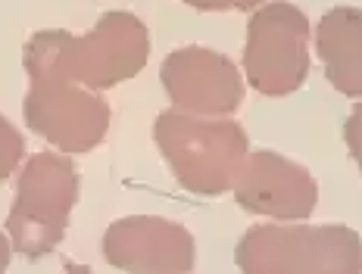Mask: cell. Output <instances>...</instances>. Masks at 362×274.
<instances>
[{
	"label": "cell",
	"instance_id": "obj_1",
	"mask_svg": "<svg viewBox=\"0 0 362 274\" xmlns=\"http://www.w3.org/2000/svg\"><path fill=\"white\" fill-rule=\"evenodd\" d=\"M25 121L35 134L50 141L63 153H88L100 147L110 128V106L97 90L72 81L54 56L47 53L44 41L32 35L25 44Z\"/></svg>",
	"mask_w": 362,
	"mask_h": 274
},
{
	"label": "cell",
	"instance_id": "obj_2",
	"mask_svg": "<svg viewBox=\"0 0 362 274\" xmlns=\"http://www.w3.org/2000/svg\"><path fill=\"white\" fill-rule=\"evenodd\" d=\"M153 137L175 181L191 193L218 196L231 190L247 159V131L235 119H206L187 112H160Z\"/></svg>",
	"mask_w": 362,
	"mask_h": 274
},
{
	"label": "cell",
	"instance_id": "obj_3",
	"mask_svg": "<svg viewBox=\"0 0 362 274\" xmlns=\"http://www.w3.org/2000/svg\"><path fill=\"white\" fill-rule=\"evenodd\" d=\"M235 262L240 274H362V237L346 225H253Z\"/></svg>",
	"mask_w": 362,
	"mask_h": 274
},
{
	"label": "cell",
	"instance_id": "obj_4",
	"mask_svg": "<svg viewBox=\"0 0 362 274\" xmlns=\"http://www.w3.org/2000/svg\"><path fill=\"white\" fill-rule=\"evenodd\" d=\"M37 37L72 81L85 85L88 90H97V94L134 78L144 68L150 53L147 25L125 10L107 13L81 37L63 32V28L37 32Z\"/></svg>",
	"mask_w": 362,
	"mask_h": 274
},
{
	"label": "cell",
	"instance_id": "obj_5",
	"mask_svg": "<svg viewBox=\"0 0 362 274\" xmlns=\"http://www.w3.org/2000/svg\"><path fill=\"white\" fill-rule=\"evenodd\" d=\"M78 200V172L66 156L35 153L16 184V200L6 215V234L19 256L44 258L63 243L72 206Z\"/></svg>",
	"mask_w": 362,
	"mask_h": 274
},
{
	"label": "cell",
	"instance_id": "obj_6",
	"mask_svg": "<svg viewBox=\"0 0 362 274\" xmlns=\"http://www.w3.org/2000/svg\"><path fill=\"white\" fill-rule=\"evenodd\" d=\"M309 19L288 0L256 10L247 22L244 72L266 97L293 94L309 75Z\"/></svg>",
	"mask_w": 362,
	"mask_h": 274
},
{
	"label": "cell",
	"instance_id": "obj_7",
	"mask_svg": "<svg viewBox=\"0 0 362 274\" xmlns=\"http://www.w3.org/2000/svg\"><path fill=\"white\" fill-rule=\"evenodd\" d=\"M160 81L172 106L187 116L222 119L244 100V78L225 53L209 47H178L165 56Z\"/></svg>",
	"mask_w": 362,
	"mask_h": 274
},
{
	"label": "cell",
	"instance_id": "obj_8",
	"mask_svg": "<svg viewBox=\"0 0 362 274\" xmlns=\"http://www.w3.org/2000/svg\"><path fill=\"white\" fill-rule=\"evenodd\" d=\"M103 256L112 268L128 274H191L194 237L169 218L128 215L107 227Z\"/></svg>",
	"mask_w": 362,
	"mask_h": 274
},
{
	"label": "cell",
	"instance_id": "obj_9",
	"mask_svg": "<svg viewBox=\"0 0 362 274\" xmlns=\"http://www.w3.org/2000/svg\"><path fill=\"white\" fill-rule=\"evenodd\" d=\"M231 190L247 212H259V215L281 218V222L309 218V212L319 203V187L313 174L272 150L247 153Z\"/></svg>",
	"mask_w": 362,
	"mask_h": 274
},
{
	"label": "cell",
	"instance_id": "obj_10",
	"mask_svg": "<svg viewBox=\"0 0 362 274\" xmlns=\"http://www.w3.org/2000/svg\"><path fill=\"white\" fill-rule=\"evenodd\" d=\"M315 50L325 78L346 97H362V10L334 6L315 28Z\"/></svg>",
	"mask_w": 362,
	"mask_h": 274
},
{
	"label": "cell",
	"instance_id": "obj_11",
	"mask_svg": "<svg viewBox=\"0 0 362 274\" xmlns=\"http://www.w3.org/2000/svg\"><path fill=\"white\" fill-rule=\"evenodd\" d=\"M22 156H25V141H22V134L13 128L10 119L0 116V181H6L16 172Z\"/></svg>",
	"mask_w": 362,
	"mask_h": 274
},
{
	"label": "cell",
	"instance_id": "obj_12",
	"mask_svg": "<svg viewBox=\"0 0 362 274\" xmlns=\"http://www.w3.org/2000/svg\"><path fill=\"white\" fill-rule=\"evenodd\" d=\"M344 141H346V150H350V156L356 159V165L362 172V103H356V109H353L344 121Z\"/></svg>",
	"mask_w": 362,
	"mask_h": 274
},
{
	"label": "cell",
	"instance_id": "obj_13",
	"mask_svg": "<svg viewBox=\"0 0 362 274\" xmlns=\"http://www.w3.org/2000/svg\"><path fill=\"white\" fill-rule=\"evenodd\" d=\"M187 6H194V10H256L259 4H266V0H185Z\"/></svg>",
	"mask_w": 362,
	"mask_h": 274
},
{
	"label": "cell",
	"instance_id": "obj_14",
	"mask_svg": "<svg viewBox=\"0 0 362 274\" xmlns=\"http://www.w3.org/2000/svg\"><path fill=\"white\" fill-rule=\"evenodd\" d=\"M10 256H13L10 234H4V231H0V274H6V268H10Z\"/></svg>",
	"mask_w": 362,
	"mask_h": 274
},
{
	"label": "cell",
	"instance_id": "obj_15",
	"mask_svg": "<svg viewBox=\"0 0 362 274\" xmlns=\"http://www.w3.org/2000/svg\"><path fill=\"white\" fill-rule=\"evenodd\" d=\"M66 274H90V268H88V265H75V262H69V265H66Z\"/></svg>",
	"mask_w": 362,
	"mask_h": 274
}]
</instances>
